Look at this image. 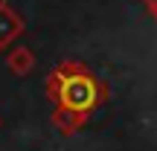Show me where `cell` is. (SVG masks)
I'll return each instance as SVG.
<instances>
[{"label":"cell","mask_w":157,"mask_h":151,"mask_svg":"<svg viewBox=\"0 0 157 151\" xmlns=\"http://www.w3.org/2000/svg\"><path fill=\"white\" fill-rule=\"evenodd\" d=\"M47 99L56 108L90 116L108 102V84L99 81L82 61H61L47 76Z\"/></svg>","instance_id":"1"},{"label":"cell","mask_w":157,"mask_h":151,"mask_svg":"<svg viewBox=\"0 0 157 151\" xmlns=\"http://www.w3.org/2000/svg\"><path fill=\"white\" fill-rule=\"evenodd\" d=\"M23 29H26L23 17L17 15L6 0H0V50H6L9 44H15V41L23 35Z\"/></svg>","instance_id":"2"},{"label":"cell","mask_w":157,"mask_h":151,"mask_svg":"<svg viewBox=\"0 0 157 151\" xmlns=\"http://www.w3.org/2000/svg\"><path fill=\"white\" fill-rule=\"evenodd\" d=\"M6 67L12 70V76H29L35 70V52L29 47L17 44L6 52Z\"/></svg>","instance_id":"3"},{"label":"cell","mask_w":157,"mask_h":151,"mask_svg":"<svg viewBox=\"0 0 157 151\" xmlns=\"http://www.w3.org/2000/svg\"><path fill=\"white\" fill-rule=\"evenodd\" d=\"M50 122H52V128H56L61 137H73L76 131L87 122V116L73 113V111H67V108H56V111H52V116H50Z\"/></svg>","instance_id":"4"},{"label":"cell","mask_w":157,"mask_h":151,"mask_svg":"<svg viewBox=\"0 0 157 151\" xmlns=\"http://www.w3.org/2000/svg\"><path fill=\"white\" fill-rule=\"evenodd\" d=\"M143 3L148 6V12H151V9H157V0H143Z\"/></svg>","instance_id":"5"},{"label":"cell","mask_w":157,"mask_h":151,"mask_svg":"<svg viewBox=\"0 0 157 151\" xmlns=\"http://www.w3.org/2000/svg\"><path fill=\"white\" fill-rule=\"evenodd\" d=\"M151 17H154V21H157V9H151Z\"/></svg>","instance_id":"6"},{"label":"cell","mask_w":157,"mask_h":151,"mask_svg":"<svg viewBox=\"0 0 157 151\" xmlns=\"http://www.w3.org/2000/svg\"><path fill=\"white\" fill-rule=\"evenodd\" d=\"M0 125H3V119H0Z\"/></svg>","instance_id":"7"}]
</instances>
